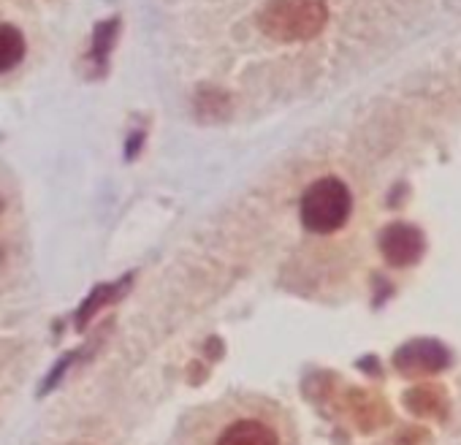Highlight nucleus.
Returning a JSON list of instances; mask_svg holds the SVG:
<instances>
[{"label": "nucleus", "instance_id": "nucleus-1", "mask_svg": "<svg viewBox=\"0 0 461 445\" xmlns=\"http://www.w3.org/2000/svg\"><path fill=\"white\" fill-rule=\"evenodd\" d=\"M329 23L326 0H267L258 12L261 31L283 44L310 41L323 33Z\"/></svg>", "mask_w": 461, "mask_h": 445}, {"label": "nucleus", "instance_id": "nucleus-2", "mask_svg": "<svg viewBox=\"0 0 461 445\" xmlns=\"http://www.w3.org/2000/svg\"><path fill=\"white\" fill-rule=\"evenodd\" d=\"M299 212H302V222L307 232L334 234L345 226L353 212V195L342 179L323 177L304 190Z\"/></svg>", "mask_w": 461, "mask_h": 445}, {"label": "nucleus", "instance_id": "nucleus-3", "mask_svg": "<svg viewBox=\"0 0 461 445\" xmlns=\"http://www.w3.org/2000/svg\"><path fill=\"white\" fill-rule=\"evenodd\" d=\"M426 250L423 234L410 222H391L380 234V253L391 267H412Z\"/></svg>", "mask_w": 461, "mask_h": 445}, {"label": "nucleus", "instance_id": "nucleus-4", "mask_svg": "<svg viewBox=\"0 0 461 445\" xmlns=\"http://www.w3.org/2000/svg\"><path fill=\"white\" fill-rule=\"evenodd\" d=\"M214 445H280L277 431L256 418H242L222 429Z\"/></svg>", "mask_w": 461, "mask_h": 445}, {"label": "nucleus", "instance_id": "nucleus-5", "mask_svg": "<svg viewBox=\"0 0 461 445\" xmlns=\"http://www.w3.org/2000/svg\"><path fill=\"white\" fill-rule=\"evenodd\" d=\"M25 52H28L25 36L14 25L0 23V74H9L12 68H17Z\"/></svg>", "mask_w": 461, "mask_h": 445}, {"label": "nucleus", "instance_id": "nucleus-6", "mask_svg": "<svg viewBox=\"0 0 461 445\" xmlns=\"http://www.w3.org/2000/svg\"><path fill=\"white\" fill-rule=\"evenodd\" d=\"M120 286L122 283H117V286H101V288H95V294L82 304V310H79V326H85L87 323V318L90 315H95L104 304H109V302H114V296L120 294Z\"/></svg>", "mask_w": 461, "mask_h": 445}, {"label": "nucleus", "instance_id": "nucleus-7", "mask_svg": "<svg viewBox=\"0 0 461 445\" xmlns=\"http://www.w3.org/2000/svg\"><path fill=\"white\" fill-rule=\"evenodd\" d=\"M114 31H117V20H112V23H104L98 31H95V39H93V55L104 63L106 60V55H109V50H112V39H114Z\"/></svg>", "mask_w": 461, "mask_h": 445}, {"label": "nucleus", "instance_id": "nucleus-8", "mask_svg": "<svg viewBox=\"0 0 461 445\" xmlns=\"http://www.w3.org/2000/svg\"><path fill=\"white\" fill-rule=\"evenodd\" d=\"M0 209H4V201H0Z\"/></svg>", "mask_w": 461, "mask_h": 445}]
</instances>
